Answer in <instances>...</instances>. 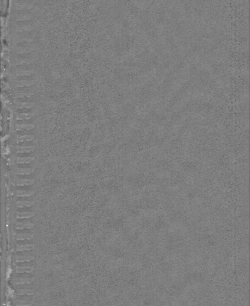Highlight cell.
Masks as SVG:
<instances>
[{
  "instance_id": "6da1fadb",
  "label": "cell",
  "mask_w": 250,
  "mask_h": 306,
  "mask_svg": "<svg viewBox=\"0 0 250 306\" xmlns=\"http://www.w3.org/2000/svg\"><path fill=\"white\" fill-rule=\"evenodd\" d=\"M35 280L34 277L32 278H19L13 279V282L16 285H23L25 283L30 284L34 282Z\"/></svg>"
},
{
  "instance_id": "4fadbf2b",
  "label": "cell",
  "mask_w": 250,
  "mask_h": 306,
  "mask_svg": "<svg viewBox=\"0 0 250 306\" xmlns=\"http://www.w3.org/2000/svg\"><path fill=\"white\" fill-rule=\"evenodd\" d=\"M34 303L33 301H27V300H15L14 301V304L17 306H28L31 305Z\"/></svg>"
},
{
  "instance_id": "d6986e66",
  "label": "cell",
  "mask_w": 250,
  "mask_h": 306,
  "mask_svg": "<svg viewBox=\"0 0 250 306\" xmlns=\"http://www.w3.org/2000/svg\"><path fill=\"white\" fill-rule=\"evenodd\" d=\"M33 124H17V131H21L22 129H26V130H30L32 129L34 127Z\"/></svg>"
},
{
  "instance_id": "8fae6325",
  "label": "cell",
  "mask_w": 250,
  "mask_h": 306,
  "mask_svg": "<svg viewBox=\"0 0 250 306\" xmlns=\"http://www.w3.org/2000/svg\"><path fill=\"white\" fill-rule=\"evenodd\" d=\"M34 290L32 289H23L17 290L16 294L18 295H34Z\"/></svg>"
},
{
  "instance_id": "ffe728a7",
  "label": "cell",
  "mask_w": 250,
  "mask_h": 306,
  "mask_svg": "<svg viewBox=\"0 0 250 306\" xmlns=\"http://www.w3.org/2000/svg\"><path fill=\"white\" fill-rule=\"evenodd\" d=\"M31 73H32V72L29 71H20V72H17V75H30V74H31Z\"/></svg>"
},
{
  "instance_id": "9c48e42d",
  "label": "cell",
  "mask_w": 250,
  "mask_h": 306,
  "mask_svg": "<svg viewBox=\"0 0 250 306\" xmlns=\"http://www.w3.org/2000/svg\"><path fill=\"white\" fill-rule=\"evenodd\" d=\"M35 182L34 180H27V179H23V180H17L16 181L15 184L17 186H23V185H32Z\"/></svg>"
},
{
  "instance_id": "ac0fdd59",
  "label": "cell",
  "mask_w": 250,
  "mask_h": 306,
  "mask_svg": "<svg viewBox=\"0 0 250 306\" xmlns=\"http://www.w3.org/2000/svg\"><path fill=\"white\" fill-rule=\"evenodd\" d=\"M34 106L33 103H30V102H26V103H22V102H16V106L17 108H31Z\"/></svg>"
},
{
  "instance_id": "e0dca14e",
  "label": "cell",
  "mask_w": 250,
  "mask_h": 306,
  "mask_svg": "<svg viewBox=\"0 0 250 306\" xmlns=\"http://www.w3.org/2000/svg\"><path fill=\"white\" fill-rule=\"evenodd\" d=\"M34 139V136L32 135H25V136H17V141L19 142H23V141H30Z\"/></svg>"
},
{
  "instance_id": "8992f818",
  "label": "cell",
  "mask_w": 250,
  "mask_h": 306,
  "mask_svg": "<svg viewBox=\"0 0 250 306\" xmlns=\"http://www.w3.org/2000/svg\"><path fill=\"white\" fill-rule=\"evenodd\" d=\"M35 248V245L34 244H26V245H17L16 246V251H30L32 250Z\"/></svg>"
},
{
  "instance_id": "44dd1931",
  "label": "cell",
  "mask_w": 250,
  "mask_h": 306,
  "mask_svg": "<svg viewBox=\"0 0 250 306\" xmlns=\"http://www.w3.org/2000/svg\"><path fill=\"white\" fill-rule=\"evenodd\" d=\"M31 83H31V82H27V81H26V82H25V81H24V82H21V84H20V86H25V85H26V86H30V85H31V84H31Z\"/></svg>"
},
{
  "instance_id": "7402d4cb",
  "label": "cell",
  "mask_w": 250,
  "mask_h": 306,
  "mask_svg": "<svg viewBox=\"0 0 250 306\" xmlns=\"http://www.w3.org/2000/svg\"><path fill=\"white\" fill-rule=\"evenodd\" d=\"M18 94H19V95L16 96L17 97H23V96H31V95H32V94H30V93H18Z\"/></svg>"
},
{
  "instance_id": "ba28073f",
  "label": "cell",
  "mask_w": 250,
  "mask_h": 306,
  "mask_svg": "<svg viewBox=\"0 0 250 306\" xmlns=\"http://www.w3.org/2000/svg\"><path fill=\"white\" fill-rule=\"evenodd\" d=\"M35 149L34 146H17L16 147V150L17 153H29L33 151Z\"/></svg>"
},
{
  "instance_id": "7a4b0ae2",
  "label": "cell",
  "mask_w": 250,
  "mask_h": 306,
  "mask_svg": "<svg viewBox=\"0 0 250 306\" xmlns=\"http://www.w3.org/2000/svg\"><path fill=\"white\" fill-rule=\"evenodd\" d=\"M34 267H31V266H23V267L17 266L16 268V272L17 273H31L34 271Z\"/></svg>"
},
{
  "instance_id": "277c9868",
  "label": "cell",
  "mask_w": 250,
  "mask_h": 306,
  "mask_svg": "<svg viewBox=\"0 0 250 306\" xmlns=\"http://www.w3.org/2000/svg\"><path fill=\"white\" fill-rule=\"evenodd\" d=\"M35 224L32 222H26V223H22V222H17L16 225V229L17 230H22L24 229H30L34 227Z\"/></svg>"
},
{
  "instance_id": "5b68a950",
  "label": "cell",
  "mask_w": 250,
  "mask_h": 306,
  "mask_svg": "<svg viewBox=\"0 0 250 306\" xmlns=\"http://www.w3.org/2000/svg\"><path fill=\"white\" fill-rule=\"evenodd\" d=\"M35 258L33 255H22L17 256L16 258V261L17 262H30L34 260Z\"/></svg>"
},
{
  "instance_id": "2e32d148",
  "label": "cell",
  "mask_w": 250,
  "mask_h": 306,
  "mask_svg": "<svg viewBox=\"0 0 250 306\" xmlns=\"http://www.w3.org/2000/svg\"><path fill=\"white\" fill-rule=\"evenodd\" d=\"M34 113H22L20 114L17 116V120H22V119H30L34 115Z\"/></svg>"
},
{
  "instance_id": "5bb4252c",
  "label": "cell",
  "mask_w": 250,
  "mask_h": 306,
  "mask_svg": "<svg viewBox=\"0 0 250 306\" xmlns=\"http://www.w3.org/2000/svg\"><path fill=\"white\" fill-rule=\"evenodd\" d=\"M35 159L34 157H18L16 159V163H29Z\"/></svg>"
},
{
  "instance_id": "9a60e30c",
  "label": "cell",
  "mask_w": 250,
  "mask_h": 306,
  "mask_svg": "<svg viewBox=\"0 0 250 306\" xmlns=\"http://www.w3.org/2000/svg\"><path fill=\"white\" fill-rule=\"evenodd\" d=\"M34 169H17L16 173L17 175H30L34 172Z\"/></svg>"
},
{
  "instance_id": "7c38bea8",
  "label": "cell",
  "mask_w": 250,
  "mask_h": 306,
  "mask_svg": "<svg viewBox=\"0 0 250 306\" xmlns=\"http://www.w3.org/2000/svg\"><path fill=\"white\" fill-rule=\"evenodd\" d=\"M35 194L33 191H25V190H17L16 195L17 197H30Z\"/></svg>"
},
{
  "instance_id": "3957f363",
  "label": "cell",
  "mask_w": 250,
  "mask_h": 306,
  "mask_svg": "<svg viewBox=\"0 0 250 306\" xmlns=\"http://www.w3.org/2000/svg\"><path fill=\"white\" fill-rule=\"evenodd\" d=\"M35 215L34 212H17L16 213L17 219H23L29 218L33 217Z\"/></svg>"
},
{
  "instance_id": "30bf717a",
  "label": "cell",
  "mask_w": 250,
  "mask_h": 306,
  "mask_svg": "<svg viewBox=\"0 0 250 306\" xmlns=\"http://www.w3.org/2000/svg\"><path fill=\"white\" fill-rule=\"evenodd\" d=\"M35 203V201H17L16 206L17 208H23V207H31L34 206Z\"/></svg>"
},
{
  "instance_id": "52a82bcc",
  "label": "cell",
  "mask_w": 250,
  "mask_h": 306,
  "mask_svg": "<svg viewBox=\"0 0 250 306\" xmlns=\"http://www.w3.org/2000/svg\"><path fill=\"white\" fill-rule=\"evenodd\" d=\"M34 238V234L30 233H19L16 235V239L17 240H23L25 239L31 240Z\"/></svg>"
}]
</instances>
